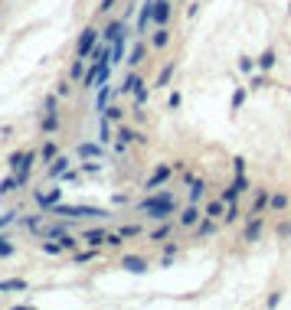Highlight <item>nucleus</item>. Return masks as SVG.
<instances>
[{
  "label": "nucleus",
  "instance_id": "nucleus-38",
  "mask_svg": "<svg viewBox=\"0 0 291 310\" xmlns=\"http://www.w3.org/2000/svg\"><path fill=\"white\" fill-rule=\"evenodd\" d=\"M242 101H246V92H242V88H239V92H235V95H232V108H239V105H242Z\"/></svg>",
  "mask_w": 291,
  "mask_h": 310
},
{
  "label": "nucleus",
  "instance_id": "nucleus-16",
  "mask_svg": "<svg viewBox=\"0 0 291 310\" xmlns=\"http://www.w3.org/2000/svg\"><path fill=\"white\" fill-rule=\"evenodd\" d=\"M174 62H167V66H164L161 69V75H157V82H154V88H161V85H167V82H170V75H174Z\"/></svg>",
  "mask_w": 291,
  "mask_h": 310
},
{
  "label": "nucleus",
  "instance_id": "nucleus-37",
  "mask_svg": "<svg viewBox=\"0 0 291 310\" xmlns=\"http://www.w3.org/2000/svg\"><path fill=\"white\" fill-rule=\"evenodd\" d=\"M134 98H137V105H144V101H148V88H137V92H134Z\"/></svg>",
  "mask_w": 291,
  "mask_h": 310
},
{
  "label": "nucleus",
  "instance_id": "nucleus-13",
  "mask_svg": "<svg viewBox=\"0 0 291 310\" xmlns=\"http://www.w3.org/2000/svg\"><path fill=\"white\" fill-rule=\"evenodd\" d=\"M36 203H39V206H56V203H59V190H50V193H36Z\"/></svg>",
  "mask_w": 291,
  "mask_h": 310
},
{
  "label": "nucleus",
  "instance_id": "nucleus-21",
  "mask_svg": "<svg viewBox=\"0 0 291 310\" xmlns=\"http://www.w3.org/2000/svg\"><path fill=\"white\" fill-rule=\"evenodd\" d=\"M85 242H88V245H102V242H108V235H105V232H99V229H92V232L85 235Z\"/></svg>",
  "mask_w": 291,
  "mask_h": 310
},
{
  "label": "nucleus",
  "instance_id": "nucleus-20",
  "mask_svg": "<svg viewBox=\"0 0 291 310\" xmlns=\"http://www.w3.org/2000/svg\"><path fill=\"white\" fill-rule=\"evenodd\" d=\"M144 52H148V46H144V43H137L134 49H131V59H128V62H131V66H137V62H144Z\"/></svg>",
  "mask_w": 291,
  "mask_h": 310
},
{
  "label": "nucleus",
  "instance_id": "nucleus-41",
  "mask_svg": "<svg viewBox=\"0 0 291 310\" xmlns=\"http://www.w3.org/2000/svg\"><path fill=\"white\" fill-rule=\"evenodd\" d=\"M239 69L242 72H252V59H239Z\"/></svg>",
  "mask_w": 291,
  "mask_h": 310
},
{
  "label": "nucleus",
  "instance_id": "nucleus-42",
  "mask_svg": "<svg viewBox=\"0 0 291 310\" xmlns=\"http://www.w3.org/2000/svg\"><path fill=\"white\" fill-rule=\"evenodd\" d=\"M167 232H170L167 225H164V229H157V232H154V242H161V238H167Z\"/></svg>",
  "mask_w": 291,
  "mask_h": 310
},
{
  "label": "nucleus",
  "instance_id": "nucleus-5",
  "mask_svg": "<svg viewBox=\"0 0 291 310\" xmlns=\"http://www.w3.org/2000/svg\"><path fill=\"white\" fill-rule=\"evenodd\" d=\"M30 163H33V150H26V154H13V157H10V167L17 170V173H30Z\"/></svg>",
  "mask_w": 291,
  "mask_h": 310
},
{
  "label": "nucleus",
  "instance_id": "nucleus-18",
  "mask_svg": "<svg viewBox=\"0 0 291 310\" xmlns=\"http://www.w3.org/2000/svg\"><path fill=\"white\" fill-rule=\"evenodd\" d=\"M167 176H170V170H167V167H161V170H157V173H154V176H151V180H148V190H154V186H161L164 180H167Z\"/></svg>",
  "mask_w": 291,
  "mask_h": 310
},
{
  "label": "nucleus",
  "instance_id": "nucleus-24",
  "mask_svg": "<svg viewBox=\"0 0 291 310\" xmlns=\"http://www.w3.org/2000/svg\"><path fill=\"white\" fill-rule=\"evenodd\" d=\"M213 232H216V225H213L210 219H203V222L197 225V235H213Z\"/></svg>",
  "mask_w": 291,
  "mask_h": 310
},
{
  "label": "nucleus",
  "instance_id": "nucleus-36",
  "mask_svg": "<svg viewBox=\"0 0 291 310\" xmlns=\"http://www.w3.org/2000/svg\"><path fill=\"white\" fill-rule=\"evenodd\" d=\"M99 137H102V144L108 141V118H102V124H99Z\"/></svg>",
  "mask_w": 291,
  "mask_h": 310
},
{
  "label": "nucleus",
  "instance_id": "nucleus-44",
  "mask_svg": "<svg viewBox=\"0 0 291 310\" xmlns=\"http://www.w3.org/2000/svg\"><path fill=\"white\" fill-rule=\"evenodd\" d=\"M10 219H13V216H0V225H7V222H10Z\"/></svg>",
  "mask_w": 291,
  "mask_h": 310
},
{
  "label": "nucleus",
  "instance_id": "nucleus-28",
  "mask_svg": "<svg viewBox=\"0 0 291 310\" xmlns=\"http://www.w3.org/2000/svg\"><path fill=\"white\" fill-rule=\"evenodd\" d=\"M164 46H167V30H157V36H154V49H164Z\"/></svg>",
  "mask_w": 291,
  "mask_h": 310
},
{
  "label": "nucleus",
  "instance_id": "nucleus-14",
  "mask_svg": "<svg viewBox=\"0 0 291 310\" xmlns=\"http://www.w3.org/2000/svg\"><path fill=\"white\" fill-rule=\"evenodd\" d=\"M197 222H200V209H197V206L183 209V216H180V225H197Z\"/></svg>",
  "mask_w": 291,
  "mask_h": 310
},
{
  "label": "nucleus",
  "instance_id": "nucleus-32",
  "mask_svg": "<svg viewBox=\"0 0 291 310\" xmlns=\"http://www.w3.org/2000/svg\"><path fill=\"white\" fill-rule=\"evenodd\" d=\"M43 160H46V163L56 160V144H46V147H43Z\"/></svg>",
  "mask_w": 291,
  "mask_h": 310
},
{
  "label": "nucleus",
  "instance_id": "nucleus-10",
  "mask_svg": "<svg viewBox=\"0 0 291 310\" xmlns=\"http://www.w3.org/2000/svg\"><path fill=\"white\" fill-rule=\"evenodd\" d=\"M112 92H115V88H108L105 82H102V92H99V98H95V108H99V111H105V108H108V98H112Z\"/></svg>",
  "mask_w": 291,
  "mask_h": 310
},
{
  "label": "nucleus",
  "instance_id": "nucleus-31",
  "mask_svg": "<svg viewBox=\"0 0 291 310\" xmlns=\"http://www.w3.org/2000/svg\"><path fill=\"white\" fill-rule=\"evenodd\" d=\"M235 196H239V190H235V186H229V190H223V203H235Z\"/></svg>",
  "mask_w": 291,
  "mask_h": 310
},
{
  "label": "nucleus",
  "instance_id": "nucleus-34",
  "mask_svg": "<svg viewBox=\"0 0 291 310\" xmlns=\"http://www.w3.org/2000/svg\"><path fill=\"white\" fill-rule=\"evenodd\" d=\"M7 255H13V245L7 242L4 235H0V258H7Z\"/></svg>",
  "mask_w": 291,
  "mask_h": 310
},
{
  "label": "nucleus",
  "instance_id": "nucleus-27",
  "mask_svg": "<svg viewBox=\"0 0 291 310\" xmlns=\"http://www.w3.org/2000/svg\"><path fill=\"white\" fill-rule=\"evenodd\" d=\"M17 186H23V183H20V176H10V180L0 183V193H10V190H17Z\"/></svg>",
  "mask_w": 291,
  "mask_h": 310
},
{
  "label": "nucleus",
  "instance_id": "nucleus-9",
  "mask_svg": "<svg viewBox=\"0 0 291 310\" xmlns=\"http://www.w3.org/2000/svg\"><path fill=\"white\" fill-rule=\"evenodd\" d=\"M4 291H26V281L23 278H10V281H0V294Z\"/></svg>",
  "mask_w": 291,
  "mask_h": 310
},
{
  "label": "nucleus",
  "instance_id": "nucleus-6",
  "mask_svg": "<svg viewBox=\"0 0 291 310\" xmlns=\"http://www.w3.org/2000/svg\"><path fill=\"white\" fill-rule=\"evenodd\" d=\"M170 20V0H154V23L164 26Z\"/></svg>",
  "mask_w": 291,
  "mask_h": 310
},
{
  "label": "nucleus",
  "instance_id": "nucleus-39",
  "mask_svg": "<svg viewBox=\"0 0 291 310\" xmlns=\"http://www.w3.org/2000/svg\"><path fill=\"white\" fill-rule=\"evenodd\" d=\"M72 79H82V62H79V56H75V66H72Z\"/></svg>",
  "mask_w": 291,
  "mask_h": 310
},
{
  "label": "nucleus",
  "instance_id": "nucleus-23",
  "mask_svg": "<svg viewBox=\"0 0 291 310\" xmlns=\"http://www.w3.org/2000/svg\"><path fill=\"white\" fill-rule=\"evenodd\" d=\"M268 203H272V209H285L288 196H285V193H275V196H268Z\"/></svg>",
  "mask_w": 291,
  "mask_h": 310
},
{
  "label": "nucleus",
  "instance_id": "nucleus-11",
  "mask_svg": "<svg viewBox=\"0 0 291 310\" xmlns=\"http://www.w3.org/2000/svg\"><path fill=\"white\" fill-rule=\"evenodd\" d=\"M75 154L92 160V157H102V147H99V144H79V150H75Z\"/></svg>",
  "mask_w": 291,
  "mask_h": 310
},
{
  "label": "nucleus",
  "instance_id": "nucleus-2",
  "mask_svg": "<svg viewBox=\"0 0 291 310\" xmlns=\"http://www.w3.org/2000/svg\"><path fill=\"white\" fill-rule=\"evenodd\" d=\"M53 212L56 216H66V219H82V216H88V219H108L112 212L108 209H95V206H53Z\"/></svg>",
  "mask_w": 291,
  "mask_h": 310
},
{
  "label": "nucleus",
  "instance_id": "nucleus-15",
  "mask_svg": "<svg viewBox=\"0 0 291 310\" xmlns=\"http://www.w3.org/2000/svg\"><path fill=\"white\" fill-rule=\"evenodd\" d=\"M154 17V0H148V4L141 7V20H137V26H141V30H148V20Z\"/></svg>",
  "mask_w": 291,
  "mask_h": 310
},
{
  "label": "nucleus",
  "instance_id": "nucleus-33",
  "mask_svg": "<svg viewBox=\"0 0 291 310\" xmlns=\"http://www.w3.org/2000/svg\"><path fill=\"white\" fill-rule=\"evenodd\" d=\"M219 212H223V199H216V203L206 206V216H219Z\"/></svg>",
  "mask_w": 291,
  "mask_h": 310
},
{
  "label": "nucleus",
  "instance_id": "nucleus-25",
  "mask_svg": "<svg viewBox=\"0 0 291 310\" xmlns=\"http://www.w3.org/2000/svg\"><path fill=\"white\" fill-rule=\"evenodd\" d=\"M43 235H46V238H56V235H66V225H46V229H43Z\"/></svg>",
  "mask_w": 291,
  "mask_h": 310
},
{
  "label": "nucleus",
  "instance_id": "nucleus-30",
  "mask_svg": "<svg viewBox=\"0 0 291 310\" xmlns=\"http://www.w3.org/2000/svg\"><path fill=\"white\" fill-rule=\"evenodd\" d=\"M259 66H262V69H272V66H275V52H262Z\"/></svg>",
  "mask_w": 291,
  "mask_h": 310
},
{
  "label": "nucleus",
  "instance_id": "nucleus-1",
  "mask_svg": "<svg viewBox=\"0 0 291 310\" xmlns=\"http://www.w3.org/2000/svg\"><path fill=\"white\" fill-rule=\"evenodd\" d=\"M141 212L144 216H154V219H164V216L174 212V199H170V193H157V196L141 203Z\"/></svg>",
  "mask_w": 291,
  "mask_h": 310
},
{
  "label": "nucleus",
  "instance_id": "nucleus-29",
  "mask_svg": "<svg viewBox=\"0 0 291 310\" xmlns=\"http://www.w3.org/2000/svg\"><path fill=\"white\" fill-rule=\"evenodd\" d=\"M265 203H268V190H259V196H255V206H252V209H255V212L265 209Z\"/></svg>",
  "mask_w": 291,
  "mask_h": 310
},
{
  "label": "nucleus",
  "instance_id": "nucleus-43",
  "mask_svg": "<svg viewBox=\"0 0 291 310\" xmlns=\"http://www.w3.org/2000/svg\"><path fill=\"white\" fill-rule=\"evenodd\" d=\"M112 4H115V0H102V7H99V10H102V13H105V10H112Z\"/></svg>",
  "mask_w": 291,
  "mask_h": 310
},
{
  "label": "nucleus",
  "instance_id": "nucleus-8",
  "mask_svg": "<svg viewBox=\"0 0 291 310\" xmlns=\"http://www.w3.org/2000/svg\"><path fill=\"white\" fill-rule=\"evenodd\" d=\"M141 85H144V82H141V75H137V72H131L128 79H124V85L118 88V92H137Z\"/></svg>",
  "mask_w": 291,
  "mask_h": 310
},
{
  "label": "nucleus",
  "instance_id": "nucleus-4",
  "mask_svg": "<svg viewBox=\"0 0 291 310\" xmlns=\"http://www.w3.org/2000/svg\"><path fill=\"white\" fill-rule=\"evenodd\" d=\"M108 72H112V62H99L92 72H85V88H95L99 82H108Z\"/></svg>",
  "mask_w": 291,
  "mask_h": 310
},
{
  "label": "nucleus",
  "instance_id": "nucleus-3",
  "mask_svg": "<svg viewBox=\"0 0 291 310\" xmlns=\"http://www.w3.org/2000/svg\"><path fill=\"white\" fill-rule=\"evenodd\" d=\"M95 43H99V33H95V30H85V33H82V36H79V46H75V56H79V59L92 56Z\"/></svg>",
  "mask_w": 291,
  "mask_h": 310
},
{
  "label": "nucleus",
  "instance_id": "nucleus-40",
  "mask_svg": "<svg viewBox=\"0 0 291 310\" xmlns=\"http://www.w3.org/2000/svg\"><path fill=\"white\" fill-rule=\"evenodd\" d=\"M59 248H62V245H53V242H46V245H43V252H46V255H56Z\"/></svg>",
  "mask_w": 291,
  "mask_h": 310
},
{
  "label": "nucleus",
  "instance_id": "nucleus-35",
  "mask_svg": "<svg viewBox=\"0 0 291 310\" xmlns=\"http://www.w3.org/2000/svg\"><path fill=\"white\" fill-rule=\"evenodd\" d=\"M105 118H108V121H118V118H121V108L108 105V108H105Z\"/></svg>",
  "mask_w": 291,
  "mask_h": 310
},
{
  "label": "nucleus",
  "instance_id": "nucleus-17",
  "mask_svg": "<svg viewBox=\"0 0 291 310\" xmlns=\"http://www.w3.org/2000/svg\"><path fill=\"white\" fill-rule=\"evenodd\" d=\"M69 170V160L66 157H56V160H53V167H50V176H62Z\"/></svg>",
  "mask_w": 291,
  "mask_h": 310
},
{
  "label": "nucleus",
  "instance_id": "nucleus-26",
  "mask_svg": "<svg viewBox=\"0 0 291 310\" xmlns=\"http://www.w3.org/2000/svg\"><path fill=\"white\" fill-rule=\"evenodd\" d=\"M56 128H59V118H56V114H46V118H43V131L50 134V131H56Z\"/></svg>",
  "mask_w": 291,
  "mask_h": 310
},
{
  "label": "nucleus",
  "instance_id": "nucleus-19",
  "mask_svg": "<svg viewBox=\"0 0 291 310\" xmlns=\"http://www.w3.org/2000/svg\"><path fill=\"white\" fill-rule=\"evenodd\" d=\"M121 33H124V20H118V23H112L105 33H102V36H105V39H118Z\"/></svg>",
  "mask_w": 291,
  "mask_h": 310
},
{
  "label": "nucleus",
  "instance_id": "nucleus-7",
  "mask_svg": "<svg viewBox=\"0 0 291 310\" xmlns=\"http://www.w3.org/2000/svg\"><path fill=\"white\" fill-rule=\"evenodd\" d=\"M124 268L134 271V274H144V271H148V261H144L141 255H128V258H124Z\"/></svg>",
  "mask_w": 291,
  "mask_h": 310
},
{
  "label": "nucleus",
  "instance_id": "nucleus-12",
  "mask_svg": "<svg viewBox=\"0 0 291 310\" xmlns=\"http://www.w3.org/2000/svg\"><path fill=\"white\" fill-rule=\"evenodd\" d=\"M259 235H262V219H252V222L246 225V242H255Z\"/></svg>",
  "mask_w": 291,
  "mask_h": 310
},
{
  "label": "nucleus",
  "instance_id": "nucleus-22",
  "mask_svg": "<svg viewBox=\"0 0 291 310\" xmlns=\"http://www.w3.org/2000/svg\"><path fill=\"white\" fill-rule=\"evenodd\" d=\"M200 196H203V183H200V180H193V183H190V203L197 206V203H200Z\"/></svg>",
  "mask_w": 291,
  "mask_h": 310
}]
</instances>
